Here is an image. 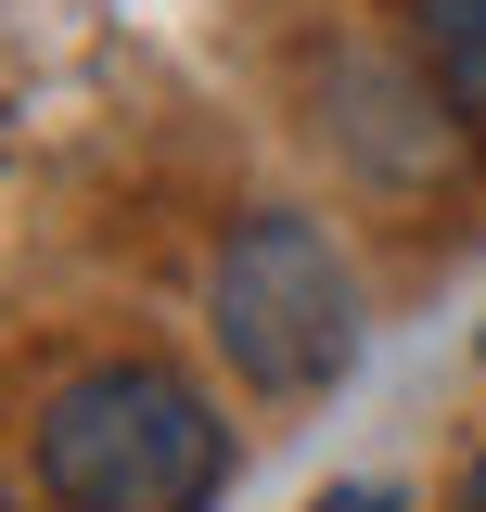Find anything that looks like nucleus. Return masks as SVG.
Returning a JSON list of instances; mask_svg holds the SVG:
<instances>
[{"label": "nucleus", "instance_id": "nucleus-1", "mask_svg": "<svg viewBox=\"0 0 486 512\" xmlns=\"http://www.w3.org/2000/svg\"><path fill=\"white\" fill-rule=\"evenodd\" d=\"M26 461H39L52 512H205L231 487V423L167 359H103L39 397Z\"/></svg>", "mask_w": 486, "mask_h": 512}, {"label": "nucleus", "instance_id": "nucleus-2", "mask_svg": "<svg viewBox=\"0 0 486 512\" xmlns=\"http://www.w3.org/2000/svg\"><path fill=\"white\" fill-rule=\"evenodd\" d=\"M205 333L256 397H333L359 372V269L307 205H256L205 269Z\"/></svg>", "mask_w": 486, "mask_h": 512}, {"label": "nucleus", "instance_id": "nucleus-3", "mask_svg": "<svg viewBox=\"0 0 486 512\" xmlns=\"http://www.w3.org/2000/svg\"><path fill=\"white\" fill-rule=\"evenodd\" d=\"M397 26H410V64L448 103V128L486 141V0H397Z\"/></svg>", "mask_w": 486, "mask_h": 512}, {"label": "nucleus", "instance_id": "nucleus-4", "mask_svg": "<svg viewBox=\"0 0 486 512\" xmlns=\"http://www.w3.org/2000/svg\"><path fill=\"white\" fill-rule=\"evenodd\" d=\"M307 512H397L384 487H333V500H307Z\"/></svg>", "mask_w": 486, "mask_h": 512}, {"label": "nucleus", "instance_id": "nucleus-5", "mask_svg": "<svg viewBox=\"0 0 486 512\" xmlns=\"http://www.w3.org/2000/svg\"><path fill=\"white\" fill-rule=\"evenodd\" d=\"M461 512H486V448H474V474H461Z\"/></svg>", "mask_w": 486, "mask_h": 512}, {"label": "nucleus", "instance_id": "nucleus-6", "mask_svg": "<svg viewBox=\"0 0 486 512\" xmlns=\"http://www.w3.org/2000/svg\"><path fill=\"white\" fill-rule=\"evenodd\" d=\"M0 512H26V487H13V474H0Z\"/></svg>", "mask_w": 486, "mask_h": 512}]
</instances>
